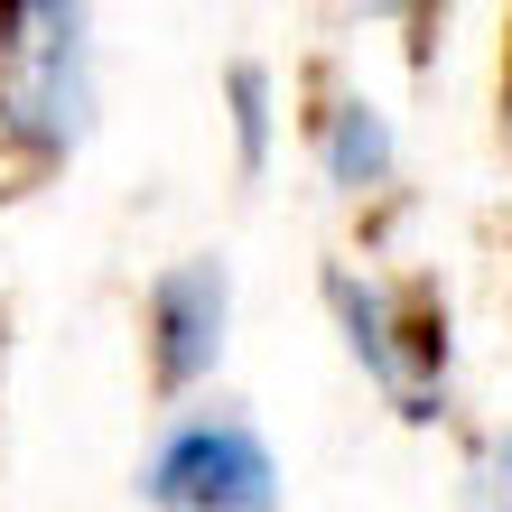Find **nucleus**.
<instances>
[{"label": "nucleus", "instance_id": "f257e3e1", "mask_svg": "<svg viewBox=\"0 0 512 512\" xmlns=\"http://www.w3.org/2000/svg\"><path fill=\"white\" fill-rule=\"evenodd\" d=\"M94 140V10L84 0H0V149L56 177Z\"/></svg>", "mask_w": 512, "mask_h": 512}, {"label": "nucleus", "instance_id": "f03ea898", "mask_svg": "<svg viewBox=\"0 0 512 512\" xmlns=\"http://www.w3.org/2000/svg\"><path fill=\"white\" fill-rule=\"evenodd\" d=\"M326 317H336L345 354L364 364V382L382 391L410 429H438L447 401H457V336H447V308L429 289H401L364 261H326Z\"/></svg>", "mask_w": 512, "mask_h": 512}, {"label": "nucleus", "instance_id": "7ed1b4c3", "mask_svg": "<svg viewBox=\"0 0 512 512\" xmlns=\"http://www.w3.org/2000/svg\"><path fill=\"white\" fill-rule=\"evenodd\" d=\"M140 503L159 512H280V457L243 410H177L140 457Z\"/></svg>", "mask_w": 512, "mask_h": 512}, {"label": "nucleus", "instance_id": "20e7f679", "mask_svg": "<svg viewBox=\"0 0 512 512\" xmlns=\"http://www.w3.org/2000/svg\"><path fill=\"white\" fill-rule=\"evenodd\" d=\"M140 326H149V382H159L168 401L196 391V382H215L224 345H233V261L224 252L168 261L159 280H149V298H140Z\"/></svg>", "mask_w": 512, "mask_h": 512}, {"label": "nucleus", "instance_id": "39448f33", "mask_svg": "<svg viewBox=\"0 0 512 512\" xmlns=\"http://www.w3.org/2000/svg\"><path fill=\"white\" fill-rule=\"evenodd\" d=\"M308 149H317V177L336 196H382L391 177H401V131H391V112L373 94H354V84H326L317 94Z\"/></svg>", "mask_w": 512, "mask_h": 512}, {"label": "nucleus", "instance_id": "423d86ee", "mask_svg": "<svg viewBox=\"0 0 512 512\" xmlns=\"http://www.w3.org/2000/svg\"><path fill=\"white\" fill-rule=\"evenodd\" d=\"M224 122H233V168L261 177L270 149H280V75L261 56H233L224 66Z\"/></svg>", "mask_w": 512, "mask_h": 512}, {"label": "nucleus", "instance_id": "0eeeda50", "mask_svg": "<svg viewBox=\"0 0 512 512\" xmlns=\"http://www.w3.org/2000/svg\"><path fill=\"white\" fill-rule=\"evenodd\" d=\"M475 512H512V429L485 447V466H475Z\"/></svg>", "mask_w": 512, "mask_h": 512}]
</instances>
